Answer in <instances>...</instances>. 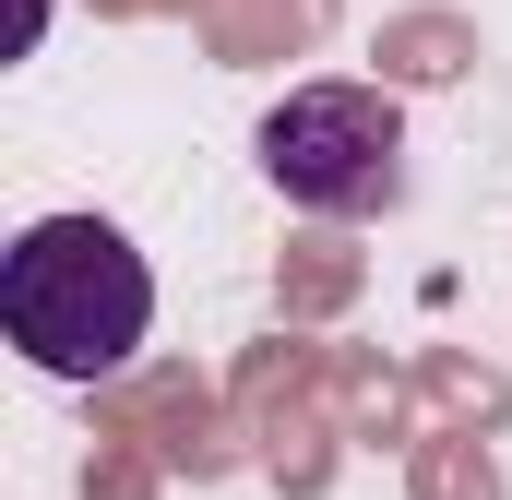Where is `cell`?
Returning a JSON list of instances; mask_svg holds the SVG:
<instances>
[{"label":"cell","mask_w":512,"mask_h":500,"mask_svg":"<svg viewBox=\"0 0 512 500\" xmlns=\"http://www.w3.org/2000/svg\"><path fill=\"white\" fill-rule=\"evenodd\" d=\"M36 24H48V0H24V48H36Z\"/></svg>","instance_id":"cell-3"},{"label":"cell","mask_w":512,"mask_h":500,"mask_svg":"<svg viewBox=\"0 0 512 500\" xmlns=\"http://www.w3.org/2000/svg\"><path fill=\"white\" fill-rule=\"evenodd\" d=\"M0 334L48 381H120L155 334V262L108 215H36L0 250Z\"/></svg>","instance_id":"cell-1"},{"label":"cell","mask_w":512,"mask_h":500,"mask_svg":"<svg viewBox=\"0 0 512 500\" xmlns=\"http://www.w3.org/2000/svg\"><path fill=\"white\" fill-rule=\"evenodd\" d=\"M262 179L298 203V215H393L405 203V108L382 84H298L262 108Z\"/></svg>","instance_id":"cell-2"}]
</instances>
